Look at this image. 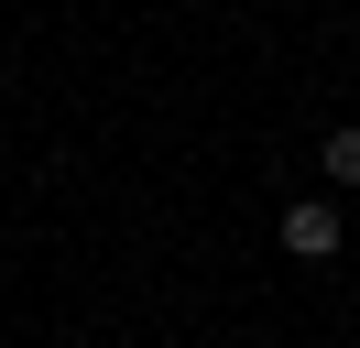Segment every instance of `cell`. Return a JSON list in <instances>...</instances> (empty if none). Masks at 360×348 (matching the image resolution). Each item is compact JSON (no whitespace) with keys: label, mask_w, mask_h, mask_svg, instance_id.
I'll list each match as a JSON object with an SVG mask.
<instances>
[{"label":"cell","mask_w":360,"mask_h":348,"mask_svg":"<svg viewBox=\"0 0 360 348\" xmlns=\"http://www.w3.org/2000/svg\"><path fill=\"white\" fill-rule=\"evenodd\" d=\"M316 174H328V185H360V120H338L328 142H316Z\"/></svg>","instance_id":"7a4b0ae2"},{"label":"cell","mask_w":360,"mask_h":348,"mask_svg":"<svg viewBox=\"0 0 360 348\" xmlns=\"http://www.w3.org/2000/svg\"><path fill=\"white\" fill-rule=\"evenodd\" d=\"M273 239H284V261H338V196H295Z\"/></svg>","instance_id":"6da1fadb"}]
</instances>
